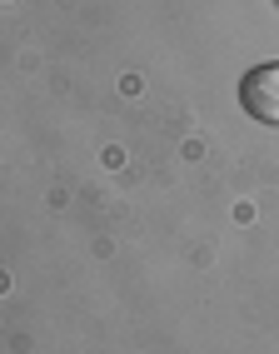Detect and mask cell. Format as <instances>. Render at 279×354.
Segmentation results:
<instances>
[{
    "mask_svg": "<svg viewBox=\"0 0 279 354\" xmlns=\"http://www.w3.org/2000/svg\"><path fill=\"white\" fill-rule=\"evenodd\" d=\"M240 100H244V110L260 125H279V60H264V65L244 70Z\"/></svg>",
    "mask_w": 279,
    "mask_h": 354,
    "instance_id": "cell-1",
    "label": "cell"
}]
</instances>
